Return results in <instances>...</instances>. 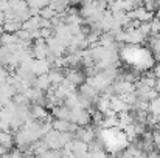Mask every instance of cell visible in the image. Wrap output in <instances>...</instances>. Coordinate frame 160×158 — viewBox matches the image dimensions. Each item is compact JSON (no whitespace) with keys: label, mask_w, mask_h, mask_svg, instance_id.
<instances>
[{"label":"cell","mask_w":160,"mask_h":158,"mask_svg":"<svg viewBox=\"0 0 160 158\" xmlns=\"http://www.w3.org/2000/svg\"><path fill=\"white\" fill-rule=\"evenodd\" d=\"M6 152H8V149H6L5 146L0 144V155H6Z\"/></svg>","instance_id":"16"},{"label":"cell","mask_w":160,"mask_h":158,"mask_svg":"<svg viewBox=\"0 0 160 158\" xmlns=\"http://www.w3.org/2000/svg\"><path fill=\"white\" fill-rule=\"evenodd\" d=\"M52 115L59 119H70V108L67 105H54Z\"/></svg>","instance_id":"8"},{"label":"cell","mask_w":160,"mask_h":158,"mask_svg":"<svg viewBox=\"0 0 160 158\" xmlns=\"http://www.w3.org/2000/svg\"><path fill=\"white\" fill-rule=\"evenodd\" d=\"M50 85H52V82H50L48 73H44V74L36 76V79H34V85H33V87H36V89H39V90H42V92L45 93V92L48 90Z\"/></svg>","instance_id":"5"},{"label":"cell","mask_w":160,"mask_h":158,"mask_svg":"<svg viewBox=\"0 0 160 158\" xmlns=\"http://www.w3.org/2000/svg\"><path fill=\"white\" fill-rule=\"evenodd\" d=\"M45 42H47L48 51L52 53V54H54L56 57H58V56H62V54L65 53V45H64L56 36H52V37L45 39Z\"/></svg>","instance_id":"1"},{"label":"cell","mask_w":160,"mask_h":158,"mask_svg":"<svg viewBox=\"0 0 160 158\" xmlns=\"http://www.w3.org/2000/svg\"><path fill=\"white\" fill-rule=\"evenodd\" d=\"M104 2H106L107 5H110V3H112V2H115V0H104Z\"/></svg>","instance_id":"18"},{"label":"cell","mask_w":160,"mask_h":158,"mask_svg":"<svg viewBox=\"0 0 160 158\" xmlns=\"http://www.w3.org/2000/svg\"><path fill=\"white\" fill-rule=\"evenodd\" d=\"M39 17L41 16H30L25 22H22V28L23 30H28V31L38 30L39 28Z\"/></svg>","instance_id":"10"},{"label":"cell","mask_w":160,"mask_h":158,"mask_svg":"<svg viewBox=\"0 0 160 158\" xmlns=\"http://www.w3.org/2000/svg\"><path fill=\"white\" fill-rule=\"evenodd\" d=\"M72 151H73L75 157H84V155H87V143H84L79 138L72 140Z\"/></svg>","instance_id":"4"},{"label":"cell","mask_w":160,"mask_h":158,"mask_svg":"<svg viewBox=\"0 0 160 158\" xmlns=\"http://www.w3.org/2000/svg\"><path fill=\"white\" fill-rule=\"evenodd\" d=\"M48 78H50V82H52L53 85H59L65 76H64L62 68H58V70H52V68H50V70H48Z\"/></svg>","instance_id":"11"},{"label":"cell","mask_w":160,"mask_h":158,"mask_svg":"<svg viewBox=\"0 0 160 158\" xmlns=\"http://www.w3.org/2000/svg\"><path fill=\"white\" fill-rule=\"evenodd\" d=\"M30 112H31V118L33 119H39V121H45V118L48 116L45 107L42 104H34L30 108Z\"/></svg>","instance_id":"6"},{"label":"cell","mask_w":160,"mask_h":158,"mask_svg":"<svg viewBox=\"0 0 160 158\" xmlns=\"http://www.w3.org/2000/svg\"><path fill=\"white\" fill-rule=\"evenodd\" d=\"M52 68V65L45 60V59H33L30 64V70L33 71V74L39 76L44 73H48V70Z\"/></svg>","instance_id":"2"},{"label":"cell","mask_w":160,"mask_h":158,"mask_svg":"<svg viewBox=\"0 0 160 158\" xmlns=\"http://www.w3.org/2000/svg\"><path fill=\"white\" fill-rule=\"evenodd\" d=\"M0 144L6 149H11L14 144V136L9 130H0Z\"/></svg>","instance_id":"9"},{"label":"cell","mask_w":160,"mask_h":158,"mask_svg":"<svg viewBox=\"0 0 160 158\" xmlns=\"http://www.w3.org/2000/svg\"><path fill=\"white\" fill-rule=\"evenodd\" d=\"M20 28H22V22H20L19 19H16V17L6 19V20L3 22V30H5L6 33H16V31L20 30Z\"/></svg>","instance_id":"7"},{"label":"cell","mask_w":160,"mask_h":158,"mask_svg":"<svg viewBox=\"0 0 160 158\" xmlns=\"http://www.w3.org/2000/svg\"><path fill=\"white\" fill-rule=\"evenodd\" d=\"M154 16H156V17H157V19H160V6H159V8H157V12H156V14H154Z\"/></svg>","instance_id":"17"},{"label":"cell","mask_w":160,"mask_h":158,"mask_svg":"<svg viewBox=\"0 0 160 158\" xmlns=\"http://www.w3.org/2000/svg\"><path fill=\"white\" fill-rule=\"evenodd\" d=\"M19 42V37L16 33H3L0 34V45H11V44H17Z\"/></svg>","instance_id":"12"},{"label":"cell","mask_w":160,"mask_h":158,"mask_svg":"<svg viewBox=\"0 0 160 158\" xmlns=\"http://www.w3.org/2000/svg\"><path fill=\"white\" fill-rule=\"evenodd\" d=\"M16 34H17V37H19L20 41H28V42H31V41H33V39H31V31H28V30L20 28V30H17V31H16Z\"/></svg>","instance_id":"14"},{"label":"cell","mask_w":160,"mask_h":158,"mask_svg":"<svg viewBox=\"0 0 160 158\" xmlns=\"http://www.w3.org/2000/svg\"><path fill=\"white\" fill-rule=\"evenodd\" d=\"M2 107H3V105H2V104H0V108H2Z\"/></svg>","instance_id":"19"},{"label":"cell","mask_w":160,"mask_h":158,"mask_svg":"<svg viewBox=\"0 0 160 158\" xmlns=\"http://www.w3.org/2000/svg\"><path fill=\"white\" fill-rule=\"evenodd\" d=\"M62 71H64L65 79H68L73 85H79V84H82V82H84V79H86V78H84V73H82V71L75 70L73 67H72V68H68V67H67L65 70L62 68Z\"/></svg>","instance_id":"3"},{"label":"cell","mask_w":160,"mask_h":158,"mask_svg":"<svg viewBox=\"0 0 160 158\" xmlns=\"http://www.w3.org/2000/svg\"><path fill=\"white\" fill-rule=\"evenodd\" d=\"M58 12L52 9L50 6H44V8H41V11H39V16L41 17H45V19H52L53 16H56Z\"/></svg>","instance_id":"13"},{"label":"cell","mask_w":160,"mask_h":158,"mask_svg":"<svg viewBox=\"0 0 160 158\" xmlns=\"http://www.w3.org/2000/svg\"><path fill=\"white\" fill-rule=\"evenodd\" d=\"M50 26H52V22H50V19L39 17V28H50Z\"/></svg>","instance_id":"15"}]
</instances>
